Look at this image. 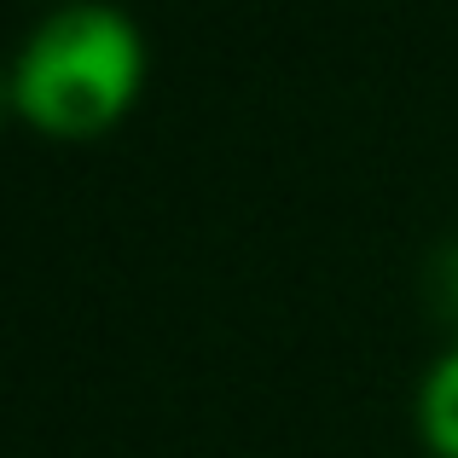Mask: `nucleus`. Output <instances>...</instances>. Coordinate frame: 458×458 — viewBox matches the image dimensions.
I'll return each instance as SVG.
<instances>
[{"label":"nucleus","instance_id":"1","mask_svg":"<svg viewBox=\"0 0 458 458\" xmlns=\"http://www.w3.org/2000/svg\"><path fill=\"white\" fill-rule=\"evenodd\" d=\"M12 111L47 140H99L146 88V35L111 0H64L6 64Z\"/></svg>","mask_w":458,"mask_h":458},{"label":"nucleus","instance_id":"2","mask_svg":"<svg viewBox=\"0 0 458 458\" xmlns=\"http://www.w3.org/2000/svg\"><path fill=\"white\" fill-rule=\"evenodd\" d=\"M412 418H418V436L436 458H458V336L429 360V371L418 377V401H412Z\"/></svg>","mask_w":458,"mask_h":458},{"label":"nucleus","instance_id":"3","mask_svg":"<svg viewBox=\"0 0 458 458\" xmlns=\"http://www.w3.org/2000/svg\"><path fill=\"white\" fill-rule=\"evenodd\" d=\"M424 291H429V302L441 308V319H453V325H458V244H441L436 256H429V267H424Z\"/></svg>","mask_w":458,"mask_h":458},{"label":"nucleus","instance_id":"4","mask_svg":"<svg viewBox=\"0 0 458 458\" xmlns=\"http://www.w3.org/2000/svg\"><path fill=\"white\" fill-rule=\"evenodd\" d=\"M6 111H12V76L0 70V116H6Z\"/></svg>","mask_w":458,"mask_h":458}]
</instances>
